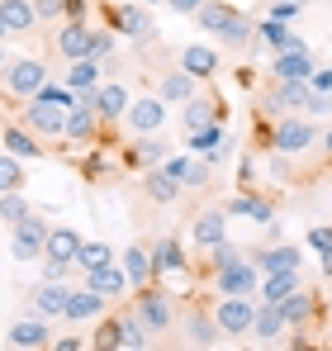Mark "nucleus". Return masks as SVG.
<instances>
[{
	"label": "nucleus",
	"mask_w": 332,
	"mask_h": 351,
	"mask_svg": "<svg viewBox=\"0 0 332 351\" xmlns=\"http://www.w3.org/2000/svg\"><path fill=\"white\" fill-rule=\"evenodd\" d=\"M233 261H242V247H233L228 237H223L219 247H209V271H223V266H233Z\"/></svg>",
	"instance_id": "09e8293b"
},
{
	"label": "nucleus",
	"mask_w": 332,
	"mask_h": 351,
	"mask_svg": "<svg viewBox=\"0 0 332 351\" xmlns=\"http://www.w3.org/2000/svg\"><path fill=\"white\" fill-rule=\"evenodd\" d=\"M53 53H57V58H67V62L86 58V53H91V24H81V19H62L57 34H53Z\"/></svg>",
	"instance_id": "9b49d317"
},
{
	"label": "nucleus",
	"mask_w": 332,
	"mask_h": 351,
	"mask_svg": "<svg viewBox=\"0 0 332 351\" xmlns=\"http://www.w3.org/2000/svg\"><path fill=\"white\" fill-rule=\"evenodd\" d=\"M176 66H180V71H190L195 81H214V76H219V53H214V48H204V43H190V48H180Z\"/></svg>",
	"instance_id": "5701e85b"
},
{
	"label": "nucleus",
	"mask_w": 332,
	"mask_h": 351,
	"mask_svg": "<svg viewBox=\"0 0 332 351\" xmlns=\"http://www.w3.org/2000/svg\"><path fill=\"white\" fill-rule=\"evenodd\" d=\"M100 71H105V62H95V58H76L71 66H67V86L81 95V90H95L100 86Z\"/></svg>",
	"instance_id": "ea45409f"
},
{
	"label": "nucleus",
	"mask_w": 332,
	"mask_h": 351,
	"mask_svg": "<svg viewBox=\"0 0 332 351\" xmlns=\"http://www.w3.org/2000/svg\"><path fill=\"white\" fill-rule=\"evenodd\" d=\"M180 190H185V185H180L171 171H162V167H147V171H143V195H147L152 204H171Z\"/></svg>",
	"instance_id": "72a5a7b5"
},
{
	"label": "nucleus",
	"mask_w": 332,
	"mask_h": 351,
	"mask_svg": "<svg viewBox=\"0 0 332 351\" xmlns=\"http://www.w3.org/2000/svg\"><path fill=\"white\" fill-rule=\"evenodd\" d=\"M214 290H219V294H252V299H257V290H261V271H257V261L242 256V261H233V266L214 271Z\"/></svg>",
	"instance_id": "1a4fd4ad"
},
{
	"label": "nucleus",
	"mask_w": 332,
	"mask_h": 351,
	"mask_svg": "<svg viewBox=\"0 0 332 351\" xmlns=\"http://www.w3.org/2000/svg\"><path fill=\"white\" fill-rule=\"evenodd\" d=\"M309 247L318 256H332V228H309Z\"/></svg>",
	"instance_id": "603ef678"
},
{
	"label": "nucleus",
	"mask_w": 332,
	"mask_h": 351,
	"mask_svg": "<svg viewBox=\"0 0 332 351\" xmlns=\"http://www.w3.org/2000/svg\"><path fill=\"white\" fill-rule=\"evenodd\" d=\"M223 237H228V209H200V214H190V242L195 247H219Z\"/></svg>",
	"instance_id": "2eb2a0df"
},
{
	"label": "nucleus",
	"mask_w": 332,
	"mask_h": 351,
	"mask_svg": "<svg viewBox=\"0 0 332 351\" xmlns=\"http://www.w3.org/2000/svg\"><path fill=\"white\" fill-rule=\"evenodd\" d=\"M257 43H261V48H271V53H285V48H309L299 34H289V24H285V19H271V14H266V19H257Z\"/></svg>",
	"instance_id": "393cba45"
},
{
	"label": "nucleus",
	"mask_w": 332,
	"mask_h": 351,
	"mask_svg": "<svg viewBox=\"0 0 332 351\" xmlns=\"http://www.w3.org/2000/svg\"><path fill=\"white\" fill-rule=\"evenodd\" d=\"M237 176H242V190H252V185H257V162L242 157V162H237Z\"/></svg>",
	"instance_id": "6e6d98bb"
},
{
	"label": "nucleus",
	"mask_w": 332,
	"mask_h": 351,
	"mask_svg": "<svg viewBox=\"0 0 332 351\" xmlns=\"http://www.w3.org/2000/svg\"><path fill=\"white\" fill-rule=\"evenodd\" d=\"M67 299H71V285L67 280H38L34 294H29L34 313H43V318H62L67 313Z\"/></svg>",
	"instance_id": "f3484780"
},
{
	"label": "nucleus",
	"mask_w": 332,
	"mask_h": 351,
	"mask_svg": "<svg viewBox=\"0 0 332 351\" xmlns=\"http://www.w3.org/2000/svg\"><path fill=\"white\" fill-rule=\"evenodd\" d=\"M228 219H252V223H276V209H271V199H261L257 190H237V195H228Z\"/></svg>",
	"instance_id": "dca6fc26"
},
{
	"label": "nucleus",
	"mask_w": 332,
	"mask_h": 351,
	"mask_svg": "<svg viewBox=\"0 0 332 351\" xmlns=\"http://www.w3.org/2000/svg\"><path fill=\"white\" fill-rule=\"evenodd\" d=\"M0 143H5V152H14L19 162H34V157H43V143H38V133L19 119V123H5L0 128Z\"/></svg>",
	"instance_id": "a211bd4d"
},
{
	"label": "nucleus",
	"mask_w": 332,
	"mask_h": 351,
	"mask_svg": "<svg viewBox=\"0 0 332 351\" xmlns=\"http://www.w3.org/2000/svg\"><path fill=\"white\" fill-rule=\"evenodd\" d=\"M5 190H24V167L14 152H0V195Z\"/></svg>",
	"instance_id": "c03bdc74"
},
{
	"label": "nucleus",
	"mask_w": 332,
	"mask_h": 351,
	"mask_svg": "<svg viewBox=\"0 0 332 351\" xmlns=\"http://www.w3.org/2000/svg\"><path fill=\"white\" fill-rule=\"evenodd\" d=\"M223 48H233V53H242V48H252L257 43V19L247 14V10H233V19H228V29L219 34Z\"/></svg>",
	"instance_id": "2f4dec72"
},
{
	"label": "nucleus",
	"mask_w": 332,
	"mask_h": 351,
	"mask_svg": "<svg viewBox=\"0 0 332 351\" xmlns=\"http://www.w3.org/2000/svg\"><path fill=\"white\" fill-rule=\"evenodd\" d=\"M86 285H95V290L105 294V299H119V294H128V290H133V280H128L123 261H110V266L91 271V276H86Z\"/></svg>",
	"instance_id": "c756f323"
},
{
	"label": "nucleus",
	"mask_w": 332,
	"mask_h": 351,
	"mask_svg": "<svg viewBox=\"0 0 332 351\" xmlns=\"http://www.w3.org/2000/svg\"><path fill=\"white\" fill-rule=\"evenodd\" d=\"M313 66H318V62H313L309 48H285V53H271V66H266V71H271L276 81H309Z\"/></svg>",
	"instance_id": "ddd939ff"
},
{
	"label": "nucleus",
	"mask_w": 332,
	"mask_h": 351,
	"mask_svg": "<svg viewBox=\"0 0 332 351\" xmlns=\"http://www.w3.org/2000/svg\"><path fill=\"white\" fill-rule=\"evenodd\" d=\"M53 351H81V337H57Z\"/></svg>",
	"instance_id": "bf43d9fd"
},
{
	"label": "nucleus",
	"mask_w": 332,
	"mask_h": 351,
	"mask_svg": "<svg viewBox=\"0 0 332 351\" xmlns=\"http://www.w3.org/2000/svg\"><path fill=\"white\" fill-rule=\"evenodd\" d=\"M219 143H223V119L204 123V128H195V133H185V147H190V157H209Z\"/></svg>",
	"instance_id": "79ce46f5"
},
{
	"label": "nucleus",
	"mask_w": 332,
	"mask_h": 351,
	"mask_svg": "<svg viewBox=\"0 0 332 351\" xmlns=\"http://www.w3.org/2000/svg\"><path fill=\"white\" fill-rule=\"evenodd\" d=\"M261 114H332V95L313 90L309 81H276L261 90Z\"/></svg>",
	"instance_id": "f257e3e1"
},
{
	"label": "nucleus",
	"mask_w": 332,
	"mask_h": 351,
	"mask_svg": "<svg viewBox=\"0 0 332 351\" xmlns=\"http://www.w3.org/2000/svg\"><path fill=\"white\" fill-rule=\"evenodd\" d=\"M309 86H313V90H328V95H332V66H313Z\"/></svg>",
	"instance_id": "864d4df0"
},
{
	"label": "nucleus",
	"mask_w": 332,
	"mask_h": 351,
	"mask_svg": "<svg viewBox=\"0 0 332 351\" xmlns=\"http://www.w3.org/2000/svg\"><path fill=\"white\" fill-rule=\"evenodd\" d=\"M0 81H5V95L24 105L29 95H38V90L48 86V66H43L38 58H14L10 66H5V76H0Z\"/></svg>",
	"instance_id": "423d86ee"
},
{
	"label": "nucleus",
	"mask_w": 332,
	"mask_h": 351,
	"mask_svg": "<svg viewBox=\"0 0 332 351\" xmlns=\"http://www.w3.org/2000/svg\"><path fill=\"white\" fill-rule=\"evenodd\" d=\"M24 214H29V199H24V190H5V195H0V219H5V223H19Z\"/></svg>",
	"instance_id": "49530a36"
},
{
	"label": "nucleus",
	"mask_w": 332,
	"mask_h": 351,
	"mask_svg": "<svg viewBox=\"0 0 332 351\" xmlns=\"http://www.w3.org/2000/svg\"><path fill=\"white\" fill-rule=\"evenodd\" d=\"M67 19H81V24H91V0H67Z\"/></svg>",
	"instance_id": "5fc2aeb1"
},
{
	"label": "nucleus",
	"mask_w": 332,
	"mask_h": 351,
	"mask_svg": "<svg viewBox=\"0 0 332 351\" xmlns=\"http://www.w3.org/2000/svg\"><path fill=\"white\" fill-rule=\"evenodd\" d=\"M143 5H166V0H143Z\"/></svg>",
	"instance_id": "0e129e2a"
},
{
	"label": "nucleus",
	"mask_w": 332,
	"mask_h": 351,
	"mask_svg": "<svg viewBox=\"0 0 332 351\" xmlns=\"http://www.w3.org/2000/svg\"><path fill=\"white\" fill-rule=\"evenodd\" d=\"M0 19H5V29L10 34H34L43 19H38V10H34V0H0Z\"/></svg>",
	"instance_id": "cd10ccee"
},
{
	"label": "nucleus",
	"mask_w": 332,
	"mask_h": 351,
	"mask_svg": "<svg viewBox=\"0 0 332 351\" xmlns=\"http://www.w3.org/2000/svg\"><path fill=\"white\" fill-rule=\"evenodd\" d=\"M48 233H53V223H48L43 214L29 209L19 223H10V256H14V261H43Z\"/></svg>",
	"instance_id": "7ed1b4c3"
},
{
	"label": "nucleus",
	"mask_w": 332,
	"mask_h": 351,
	"mask_svg": "<svg viewBox=\"0 0 332 351\" xmlns=\"http://www.w3.org/2000/svg\"><path fill=\"white\" fill-rule=\"evenodd\" d=\"M133 308L143 313V323L152 328V337H162V332H171V323H176V308H171V294L152 280V285H143V290L133 294Z\"/></svg>",
	"instance_id": "0eeeda50"
},
{
	"label": "nucleus",
	"mask_w": 332,
	"mask_h": 351,
	"mask_svg": "<svg viewBox=\"0 0 332 351\" xmlns=\"http://www.w3.org/2000/svg\"><path fill=\"white\" fill-rule=\"evenodd\" d=\"M252 261H257V271H261V276H271V271H299V266H304V252H299V247H289V242H276V247L252 252Z\"/></svg>",
	"instance_id": "412c9836"
},
{
	"label": "nucleus",
	"mask_w": 332,
	"mask_h": 351,
	"mask_svg": "<svg viewBox=\"0 0 332 351\" xmlns=\"http://www.w3.org/2000/svg\"><path fill=\"white\" fill-rule=\"evenodd\" d=\"M166 157H171V147L162 143V133H138V143L123 152V162H128V167H143V171H147V167H162Z\"/></svg>",
	"instance_id": "b1692460"
},
{
	"label": "nucleus",
	"mask_w": 332,
	"mask_h": 351,
	"mask_svg": "<svg viewBox=\"0 0 332 351\" xmlns=\"http://www.w3.org/2000/svg\"><path fill=\"white\" fill-rule=\"evenodd\" d=\"M209 180H214V162L209 157H190V171H185V190H209Z\"/></svg>",
	"instance_id": "a18cd8bd"
},
{
	"label": "nucleus",
	"mask_w": 332,
	"mask_h": 351,
	"mask_svg": "<svg viewBox=\"0 0 332 351\" xmlns=\"http://www.w3.org/2000/svg\"><path fill=\"white\" fill-rule=\"evenodd\" d=\"M100 133H105V123H100V114H95L91 105L76 100V105L67 110V133H62L67 143H95Z\"/></svg>",
	"instance_id": "6ab92c4d"
},
{
	"label": "nucleus",
	"mask_w": 332,
	"mask_h": 351,
	"mask_svg": "<svg viewBox=\"0 0 332 351\" xmlns=\"http://www.w3.org/2000/svg\"><path fill=\"white\" fill-rule=\"evenodd\" d=\"M19 119H24L38 138H62V133H67V110L53 105V100H43V95H29V100L19 105Z\"/></svg>",
	"instance_id": "6e6552de"
},
{
	"label": "nucleus",
	"mask_w": 332,
	"mask_h": 351,
	"mask_svg": "<svg viewBox=\"0 0 332 351\" xmlns=\"http://www.w3.org/2000/svg\"><path fill=\"white\" fill-rule=\"evenodd\" d=\"M328 318H332V294H328Z\"/></svg>",
	"instance_id": "69168bd1"
},
{
	"label": "nucleus",
	"mask_w": 332,
	"mask_h": 351,
	"mask_svg": "<svg viewBox=\"0 0 332 351\" xmlns=\"http://www.w3.org/2000/svg\"><path fill=\"white\" fill-rule=\"evenodd\" d=\"M280 308H285L289 328H309V323H313V313H318V294L299 285L294 294H285V299H280Z\"/></svg>",
	"instance_id": "473e14b6"
},
{
	"label": "nucleus",
	"mask_w": 332,
	"mask_h": 351,
	"mask_svg": "<svg viewBox=\"0 0 332 351\" xmlns=\"http://www.w3.org/2000/svg\"><path fill=\"white\" fill-rule=\"evenodd\" d=\"M114 43H119V34H114V29H95V24H91V53H86V58H95V62H110Z\"/></svg>",
	"instance_id": "de8ad7c7"
},
{
	"label": "nucleus",
	"mask_w": 332,
	"mask_h": 351,
	"mask_svg": "<svg viewBox=\"0 0 332 351\" xmlns=\"http://www.w3.org/2000/svg\"><path fill=\"white\" fill-rule=\"evenodd\" d=\"M289 328V318H285V308L280 304H266V299H257V318H252V337L257 342H280V332Z\"/></svg>",
	"instance_id": "a878e982"
},
{
	"label": "nucleus",
	"mask_w": 332,
	"mask_h": 351,
	"mask_svg": "<svg viewBox=\"0 0 332 351\" xmlns=\"http://www.w3.org/2000/svg\"><path fill=\"white\" fill-rule=\"evenodd\" d=\"M228 19H233V5H228V0H204V5L195 10V29H204V34H214V38L228 29Z\"/></svg>",
	"instance_id": "58836bf2"
},
{
	"label": "nucleus",
	"mask_w": 332,
	"mask_h": 351,
	"mask_svg": "<svg viewBox=\"0 0 332 351\" xmlns=\"http://www.w3.org/2000/svg\"><path fill=\"white\" fill-rule=\"evenodd\" d=\"M162 171H171L176 180H185V171H190V157H166V162H162Z\"/></svg>",
	"instance_id": "4d7b16f0"
},
{
	"label": "nucleus",
	"mask_w": 332,
	"mask_h": 351,
	"mask_svg": "<svg viewBox=\"0 0 332 351\" xmlns=\"http://www.w3.org/2000/svg\"><path fill=\"white\" fill-rule=\"evenodd\" d=\"M214 119H223V105L214 95H190L185 110H180V128L195 133V128H204V123H214Z\"/></svg>",
	"instance_id": "c85d7f7f"
},
{
	"label": "nucleus",
	"mask_w": 332,
	"mask_h": 351,
	"mask_svg": "<svg viewBox=\"0 0 332 351\" xmlns=\"http://www.w3.org/2000/svg\"><path fill=\"white\" fill-rule=\"evenodd\" d=\"M223 332L219 323H214V308L204 313V308H190V318H185V347H219Z\"/></svg>",
	"instance_id": "bb28decb"
},
{
	"label": "nucleus",
	"mask_w": 332,
	"mask_h": 351,
	"mask_svg": "<svg viewBox=\"0 0 332 351\" xmlns=\"http://www.w3.org/2000/svg\"><path fill=\"white\" fill-rule=\"evenodd\" d=\"M34 10H38L43 24H62L67 19V0H34Z\"/></svg>",
	"instance_id": "8fccbe9b"
},
{
	"label": "nucleus",
	"mask_w": 332,
	"mask_h": 351,
	"mask_svg": "<svg viewBox=\"0 0 332 351\" xmlns=\"http://www.w3.org/2000/svg\"><path fill=\"white\" fill-rule=\"evenodd\" d=\"M123 123H128L133 133H162V128H166V100H162V95H143V100H133L128 114H123Z\"/></svg>",
	"instance_id": "4468645a"
},
{
	"label": "nucleus",
	"mask_w": 332,
	"mask_h": 351,
	"mask_svg": "<svg viewBox=\"0 0 332 351\" xmlns=\"http://www.w3.org/2000/svg\"><path fill=\"white\" fill-rule=\"evenodd\" d=\"M318 143H323V162H328V167H332V128H328V133H323V138H318Z\"/></svg>",
	"instance_id": "052dcab7"
},
{
	"label": "nucleus",
	"mask_w": 332,
	"mask_h": 351,
	"mask_svg": "<svg viewBox=\"0 0 332 351\" xmlns=\"http://www.w3.org/2000/svg\"><path fill=\"white\" fill-rule=\"evenodd\" d=\"M105 308H110V299L95 290V285H86L81 280V290H71V299H67V323H95V318H105Z\"/></svg>",
	"instance_id": "f8f14e48"
},
{
	"label": "nucleus",
	"mask_w": 332,
	"mask_h": 351,
	"mask_svg": "<svg viewBox=\"0 0 332 351\" xmlns=\"http://www.w3.org/2000/svg\"><path fill=\"white\" fill-rule=\"evenodd\" d=\"M318 143V128H313V114H276L271 128H266V152H280V157H299Z\"/></svg>",
	"instance_id": "f03ea898"
},
{
	"label": "nucleus",
	"mask_w": 332,
	"mask_h": 351,
	"mask_svg": "<svg viewBox=\"0 0 332 351\" xmlns=\"http://www.w3.org/2000/svg\"><path fill=\"white\" fill-rule=\"evenodd\" d=\"M195 86H200V81H195L190 71H180V66H176V71H166L162 81H157V95H162L166 105H185V100L195 95Z\"/></svg>",
	"instance_id": "c9c22d12"
},
{
	"label": "nucleus",
	"mask_w": 332,
	"mask_h": 351,
	"mask_svg": "<svg viewBox=\"0 0 332 351\" xmlns=\"http://www.w3.org/2000/svg\"><path fill=\"white\" fill-rule=\"evenodd\" d=\"M10 62H14V58L5 53V38H0V76H5V66H10Z\"/></svg>",
	"instance_id": "680f3d73"
},
{
	"label": "nucleus",
	"mask_w": 332,
	"mask_h": 351,
	"mask_svg": "<svg viewBox=\"0 0 332 351\" xmlns=\"http://www.w3.org/2000/svg\"><path fill=\"white\" fill-rule=\"evenodd\" d=\"M128 105H133V95H128V86L123 81H110V86H100V95H95V114L105 128H114L119 119L128 114Z\"/></svg>",
	"instance_id": "aec40b11"
},
{
	"label": "nucleus",
	"mask_w": 332,
	"mask_h": 351,
	"mask_svg": "<svg viewBox=\"0 0 332 351\" xmlns=\"http://www.w3.org/2000/svg\"><path fill=\"white\" fill-rule=\"evenodd\" d=\"M252 318H257V299L252 294H219L214 323H219L223 337H252Z\"/></svg>",
	"instance_id": "39448f33"
},
{
	"label": "nucleus",
	"mask_w": 332,
	"mask_h": 351,
	"mask_svg": "<svg viewBox=\"0 0 332 351\" xmlns=\"http://www.w3.org/2000/svg\"><path fill=\"white\" fill-rule=\"evenodd\" d=\"M152 261H157V280H162V276H185V271H190V256H185V242H180V237H157Z\"/></svg>",
	"instance_id": "4be33fe9"
},
{
	"label": "nucleus",
	"mask_w": 332,
	"mask_h": 351,
	"mask_svg": "<svg viewBox=\"0 0 332 351\" xmlns=\"http://www.w3.org/2000/svg\"><path fill=\"white\" fill-rule=\"evenodd\" d=\"M123 271H128V280H133V290H143V285H152L157 280V261H152V247H128L123 252Z\"/></svg>",
	"instance_id": "7c9ffc66"
},
{
	"label": "nucleus",
	"mask_w": 332,
	"mask_h": 351,
	"mask_svg": "<svg viewBox=\"0 0 332 351\" xmlns=\"http://www.w3.org/2000/svg\"><path fill=\"white\" fill-rule=\"evenodd\" d=\"M5 342L19 347V351H48L53 347V328H48L43 313H29V318H19V323L5 332Z\"/></svg>",
	"instance_id": "9d476101"
},
{
	"label": "nucleus",
	"mask_w": 332,
	"mask_h": 351,
	"mask_svg": "<svg viewBox=\"0 0 332 351\" xmlns=\"http://www.w3.org/2000/svg\"><path fill=\"white\" fill-rule=\"evenodd\" d=\"M0 38H10V29H5V19H0Z\"/></svg>",
	"instance_id": "e2e57ef3"
},
{
	"label": "nucleus",
	"mask_w": 332,
	"mask_h": 351,
	"mask_svg": "<svg viewBox=\"0 0 332 351\" xmlns=\"http://www.w3.org/2000/svg\"><path fill=\"white\" fill-rule=\"evenodd\" d=\"M266 10H271V19H285V24H289V19L304 10V0H266Z\"/></svg>",
	"instance_id": "3c124183"
},
{
	"label": "nucleus",
	"mask_w": 332,
	"mask_h": 351,
	"mask_svg": "<svg viewBox=\"0 0 332 351\" xmlns=\"http://www.w3.org/2000/svg\"><path fill=\"white\" fill-rule=\"evenodd\" d=\"M43 256L76 261V256H81V233H76V228H67V223H53V233H48V252H43Z\"/></svg>",
	"instance_id": "4c0bfd02"
},
{
	"label": "nucleus",
	"mask_w": 332,
	"mask_h": 351,
	"mask_svg": "<svg viewBox=\"0 0 332 351\" xmlns=\"http://www.w3.org/2000/svg\"><path fill=\"white\" fill-rule=\"evenodd\" d=\"M200 5H204V0H166V10H176V14H185V19H195Z\"/></svg>",
	"instance_id": "13d9d810"
},
{
	"label": "nucleus",
	"mask_w": 332,
	"mask_h": 351,
	"mask_svg": "<svg viewBox=\"0 0 332 351\" xmlns=\"http://www.w3.org/2000/svg\"><path fill=\"white\" fill-rule=\"evenodd\" d=\"M299 285H304V266H299V271H271V276H261V290H257V299L280 304L285 294H294Z\"/></svg>",
	"instance_id": "f704fd0d"
},
{
	"label": "nucleus",
	"mask_w": 332,
	"mask_h": 351,
	"mask_svg": "<svg viewBox=\"0 0 332 351\" xmlns=\"http://www.w3.org/2000/svg\"><path fill=\"white\" fill-rule=\"evenodd\" d=\"M105 19L119 38H133V43H152V10L143 0H128V5H105Z\"/></svg>",
	"instance_id": "20e7f679"
},
{
	"label": "nucleus",
	"mask_w": 332,
	"mask_h": 351,
	"mask_svg": "<svg viewBox=\"0 0 332 351\" xmlns=\"http://www.w3.org/2000/svg\"><path fill=\"white\" fill-rule=\"evenodd\" d=\"M110 261H119L114 256L110 242H81V256H76V271H81V280L91 276V271H100V266H110Z\"/></svg>",
	"instance_id": "a19ab883"
},
{
	"label": "nucleus",
	"mask_w": 332,
	"mask_h": 351,
	"mask_svg": "<svg viewBox=\"0 0 332 351\" xmlns=\"http://www.w3.org/2000/svg\"><path fill=\"white\" fill-rule=\"evenodd\" d=\"M304 5H309V0H304Z\"/></svg>",
	"instance_id": "338daca9"
},
{
	"label": "nucleus",
	"mask_w": 332,
	"mask_h": 351,
	"mask_svg": "<svg viewBox=\"0 0 332 351\" xmlns=\"http://www.w3.org/2000/svg\"><path fill=\"white\" fill-rule=\"evenodd\" d=\"M119 323H123V347H128V351H147L152 342H157V337H152V328L143 323V313H138V308H123V313H119Z\"/></svg>",
	"instance_id": "e433bc0d"
},
{
	"label": "nucleus",
	"mask_w": 332,
	"mask_h": 351,
	"mask_svg": "<svg viewBox=\"0 0 332 351\" xmlns=\"http://www.w3.org/2000/svg\"><path fill=\"white\" fill-rule=\"evenodd\" d=\"M91 347H100V351H114V347H123V323H119V313H114V318H100V328H95V337H91Z\"/></svg>",
	"instance_id": "37998d69"
}]
</instances>
